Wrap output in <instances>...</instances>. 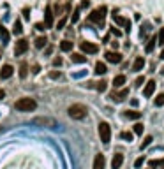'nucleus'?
<instances>
[{
    "label": "nucleus",
    "instance_id": "42",
    "mask_svg": "<svg viewBox=\"0 0 164 169\" xmlns=\"http://www.w3.org/2000/svg\"><path fill=\"white\" fill-rule=\"evenodd\" d=\"M53 65H55V67L62 65V58H55V60H53Z\"/></svg>",
    "mask_w": 164,
    "mask_h": 169
},
{
    "label": "nucleus",
    "instance_id": "26",
    "mask_svg": "<svg viewBox=\"0 0 164 169\" xmlns=\"http://www.w3.org/2000/svg\"><path fill=\"white\" fill-rule=\"evenodd\" d=\"M143 131H145V125H143L141 122L134 123V127H132V132H134L136 136H141V134H143Z\"/></svg>",
    "mask_w": 164,
    "mask_h": 169
},
{
    "label": "nucleus",
    "instance_id": "20",
    "mask_svg": "<svg viewBox=\"0 0 164 169\" xmlns=\"http://www.w3.org/2000/svg\"><path fill=\"white\" fill-rule=\"evenodd\" d=\"M155 44H157V37H150L148 41H146L145 51H146V53H152V51H154V48H155Z\"/></svg>",
    "mask_w": 164,
    "mask_h": 169
},
{
    "label": "nucleus",
    "instance_id": "5",
    "mask_svg": "<svg viewBox=\"0 0 164 169\" xmlns=\"http://www.w3.org/2000/svg\"><path fill=\"white\" fill-rule=\"evenodd\" d=\"M99 137L104 145H109L111 141V127H109L108 122H101L99 123Z\"/></svg>",
    "mask_w": 164,
    "mask_h": 169
},
{
    "label": "nucleus",
    "instance_id": "14",
    "mask_svg": "<svg viewBox=\"0 0 164 169\" xmlns=\"http://www.w3.org/2000/svg\"><path fill=\"white\" fill-rule=\"evenodd\" d=\"M143 67H145V58L143 56H136V60L132 62V71L140 72V71H143Z\"/></svg>",
    "mask_w": 164,
    "mask_h": 169
},
{
    "label": "nucleus",
    "instance_id": "35",
    "mask_svg": "<svg viewBox=\"0 0 164 169\" xmlns=\"http://www.w3.org/2000/svg\"><path fill=\"white\" fill-rule=\"evenodd\" d=\"M143 162H145V157L141 155V157H138V159L134 160V168H136V169H140L141 166H143Z\"/></svg>",
    "mask_w": 164,
    "mask_h": 169
},
{
    "label": "nucleus",
    "instance_id": "22",
    "mask_svg": "<svg viewBox=\"0 0 164 169\" xmlns=\"http://www.w3.org/2000/svg\"><path fill=\"white\" fill-rule=\"evenodd\" d=\"M9 39H11V35H9V32H7V28H0V41H2V44H7L9 42Z\"/></svg>",
    "mask_w": 164,
    "mask_h": 169
},
{
    "label": "nucleus",
    "instance_id": "44",
    "mask_svg": "<svg viewBox=\"0 0 164 169\" xmlns=\"http://www.w3.org/2000/svg\"><path fill=\"white\" fill-rule=\"evenodd\" d=\"M85 74H87L85 71H83V72H76V74H73V77H83Z\"/></svg>",
    "mask_w": 164,
    "mask_h": 169
},
{
    "label": "nucleus",
    "instance_id": "17",
    "mask_svg": "<svg viewBox=\"0 0 164 169\" xmlns=\"http://www.w3.org/2000/svg\"><path fill=\"white\" fill-rule=\"evenodd\" d=\"M124 118H127V120H140V118H141V113L127 109V111H124Z\"/></svg>",
    "mask_w": 164,
    "mask_h": 169
},
{
    "label": "nucleus",
    "instance_id": "4",
    "mask_svg": "<svg viewBox=\"0 0 164 169\" xmlns=\"http://www.w3.org/2000/svg\"><path fill=\"white\" fill-rule=\"evenodd\" d=\"M14 108H16L18 111H34L37 108V102L34 99H30V97H23V99L16 100Z\"/></svg>",
    "mask_w": 164,
    "mask_h": 169
},
{
    "label": "nucleus",
    "instance_id": "21",
    "mask_svg": "<svg viewBox=\"0 0 164 169\" xmlns=\"http://www.w3.org/2000/svg\"><path fill=\"white\" fill-rule=\"evenodd\" d=\"M122 85H125V76L124 74L115 76V79H113V86H115V88H120Z\"/></svg>",
    "mask_w": 164,
    "mask_h": 169
},
{
    "label": "nucleus",
    "instance_id": "45",
    "mask_svg": "<svg viewBox=\"0 0 164 169\" xmlns=\"http://www.w3.org/2000/svg\"><path fill=\"white\" fill-rule=\"evenodd\" d=\"M131 104H132L134 108H138V99H131Z\"/></svg>",
    "mask_w": 164,
    "mask_h": 169
},
{
    "label": "nucleus",
    "instance_id": "19",
    "mask_svg": "<svg viewBox=\"0 0 164 169\" xmlns=\"http://www.w3.org/2000/svg\"><path fill=\"white\" fill-rule=\"evenodd\" d=\"M94 72H95V74H99V76L106 74V72H108L106 63H104V62H97V63H95V71H94Z\"/></svg>",
    "mask_w": 164,
    "mask_h": 169
},
{
    "label": "nucleus",
    "instance_id": "29",
    "mask_svg": "<svg viewBox=\"0 0 164 169\" xmlns=\"http://www.w3.org/2000/svg\"><path fill=\"white\" fill-rule=\"evenodd\" d=\"M132 132H127V131H124V132H120V139H124V141H127V143H131L132 141Z\"/></svg>",
    "mask_w": 164,
    "mask_h": 169
},
{
    "label": "nucleus",
    "instance_id": "31",
    "mask_svg": "<svg viewBox=\"0 0 164 169\" xmlns=\"http://www.w3.org/2000/svg\"><path fill=\"white\" fill-rule=\"evenodd\" d=\"M154 104H155L157 108L164 106V94H159V95H157V97H155V100H154Z\"/></svg>",
    "mask_w": 164,
    "mask_h": 169
},
{
    "label": "nucleus",
    "instance_id": "43",
    "mask_svg": "<svg viewBox=\"0 0 164 169\" xmlns=\"http://www.w3.org/2000/svg\"><path fill=\"white\" fill-rule=\"evenodd\" d=\"M88 5H90V2H88V0H83V2H81V7H79V9H85V7H88Z\"/></svg>",
    "mask_w": 164,
    "mask_h": 169
},
{
    "label": "nucleus",
    "instance_id": "18",
    "mask_svg": "<svg viewBox=\"0 0 164 169\" xmlns=\"http://www.w3.org/2000/svg\"><path fill=\"white\" fill-rule=\"evenodd\" d=\"M73 48H74V42H71L69 39H65V41H62V42H60V49H62L64 53L73 51Z\"/></svg>",
    "mask_w": 164,
    "mask_h": 169
},
{
    "label": "nucleus",
    "instance_id": "25",
    "mask_svg": "<svg viewBox=\"0 0 164 169\" xmlns=\"http://www.w3.org/2000/svg\"><path fill=\"white\" fill-rule=\"evenodd\" d=\"M106 88H108V81L101 79L99 83H95V90H97V92H101V94H102V92H106Z\"/></svg>",
    "mask_w": 164,
    "mask_h": 169
},
{
    "label": "nucleus",
    "instance_id": "41",
    "mask_svg": "<svg viewBox=\"0 0 164 169\" xmlns=\"http://www.w3.org/2000/svg\"><path fill=\"white\" fill-rule=\"evenodd\" d=\"M36 28L42 32V30H46V25H44V23H37V25H36Z\"/></svg>",
    "mask_w": 164,
    "mask_h": 169
},
{
    "label": "nucleus",
    "instance_id": "36",
    "mask_svg": "<svg viewBox=\"0 0 164 169\" xmlns=\"http://www.w3.org/2000/svg\"><path fill=\"white\" fill-rule=\"evenodd\" d=\"M50 77H51V79H60V77H62V72H60V71H51V72H50Z\"/></svg>",
    "mask_w": 164,
    "mask_h": 169
},
{
    "label": "nucleus",
    "instance_id": "8",
    "mask_svg": "<svg viewBox=\"0 0 164 169\" xmlns=\"http://www.w3.org/2000/svg\"><path fill=\"white\" fill-rule=\"evenodd\" d=\"M14 72V67L13 65H9V63H5V65H2V69H0V77L2 79H9L11 76Z\"/></svg>",
    "mask_w": 164,
    "mask_h": 169
},
{
    "label": "nucleus",
    "instance_id": "9",
    "mask_svg": "<svg viewBox=\"0 0 164 169\" xmlns=\"http://www.w3.org/2000/svg\"><path fill=\"white\" fill-rule=\"evenodd\" d=\"M124 164V155L122 153H115L111 159V169H120Z\"/></svg>",
    "mask_w": 164,
    "mask_h": 169
},
{
    "label": "nucleus",
    "instance_id": "2",
    "mask_svg": "<svg viewBox=\"0 0 164 169\" xmlns=\"http://www.w3.org/2000/svg\"><path fill=\"white\" fill-rule=\"evenodd\" d=\"M30 123L36 127H44V129H56L58 127V122L50 116H36V118H32Z\"/></svg>",
    "mask_w": 164,
    "mask_h": 169
},
{
    "label": "nucleus",
    "instance_id": "34",
    "mask_svg": "<svg viewBox=\"0 0 164 169\" xmlns=\"http://www.w3.org/2000/svg\"><path fill=\"white\" fill-rule=\"evenodd\" d=\"M155 166H164V159H161V160H152L148 164V169H154Z\"/></svg>",
    "mask_w": 164,
    "mask_h": 169
},
{
    "label": "nucleus",
    "instance_id": "48",
    "mask_svg": "<svg viewBox=\"0 0 164 169\" xmlns=\"http://www.w3.org/2000/svg\"><path fill=\"white\" fill-rule=\"evenodd\" d=\"M159 58H161V60H164V49H163V53L159 55Z\"/></svg>",
    "mask_w": 164,
    "mask_h": 169
},
{
    "label": "nucleus",
    "instance_id": "16",
    "mask_svg": "<svg viewBox=\"0 0 164 169\" xmlns=\"http://www.w3.org/2000/svg\"><path fill=\"white\" fill-rule=\"evenodd\" d=\"M148 32H152V23H150V21H145V23L141 25V28H140V37L145 39Z\"/></svg>",
    "mask_w": 164,
    "mask_h": 169
},
{
    "label": "nucleus",
    "instance_id": "47",
    "mask_svg": "<svg viewBox=\"0 0 164 169\" xmlns=\"http://www.w3.org/2000/svg\"><path fill=\"white\" fill-rule=\"evenodd\" d=\"M4 97H5V92H4V90H0V100H2Z\"/></svg>",
    "mask_w": 164,
    "mask_h": 169
},
{
    "label": "nucleus",
    "instance_id": "46",
    "mask_svg": "<svg viewBox=\"0 0 164 169\" xmlns=\"http://www.w3.org/2000/svg\"><path fill=\"white\" fill-rule=\"evenodd\" d=\"M39 69H41L39 65H34V71H32V72H34V74H37V72H39Z\"/></svg>",
    "mask_w": 164,
    "mask_h": 169
},
{
    "label": "nucleus",
    "instance_id": "6",
    "mask_svg": "<svg viewBox=\"0 0 164 169\" xmlns=\"http://www.w3.org/2000/svg\"><path fill=\"white\" fill-rule=\"evenodd\" d=\"M79 48H81V51H83V53H87V55H95V53L99 51V46H97V44H94V42H88V41L81 42V44H79Z\"/></svg>",
    "mask_w": 164,
    "mask_h": 169
},
{
    "label": "nucleus",
    "instance_id": "33",
    "mask_svg": "<svg viewBox=\"0 0 164 169\" xmlns=\"http://www.w3.org/2000/svg\"><path fill=\"white\" fill-rule=\"evenodd\" d=\"M152 141H154V137H152V136H146L145 139H143V143H141V150H145V148L150 145V143H152Z\"/></svg>",
    "mask_w": 164,
    "mask_h": 169
},
{
    "label": "nucleus",
    "instance_id": "13",
    "mask_svg": "<svg viewBox=\"0 0 164 169\" xmlns=\"http://www.w3.org/2000/svg\"><path fill=\"white\" fill-rule=\"evenodd\" d=\"M127 95H129V88H124L122 92H113V94L109 95V97H111V99H113L115 102H122V100H124V99H125Z\"/></svg>",
    "mask_w": 164,
    "mask_h": 169
},
{
    "label": "nucleus",
    "instance_id": "32",
    "mask_svg": "<svg viewBox=\"0 0 164 169\" xmlns=\"http://www.w3.org/2000/svg\"><path fill=\"white\" fill-rule=\"evenodd\" d=\"M157 44H159V46H164V27L159 30V34H157Z\"/></svg>",
    "mask_w": 164,
    "mask_h": 169
},
{
    "label": "nucleus",
    "instance_id": "15",
    "mask_svg": "<svg viewBox=\"0 0 164 169\" xmlns=\"http://www.w3.org/2000/svg\"><path fill=\"white\" fill-rule=\"evenodd\" d=\"M104 164H106V160H104V155L102 153H97L95 155V159H94V169H104Z\"/></svg>",
    "mask_w": 164,
    "mask_h": 169
},
{
    "label": "nucleus",
    "instance_id": "38",
    "mask_svg": "<svg viewBox=\"0 0 164 169\" xmlns=\"http://www.w3.org/2000/svg\"><path fill=\"white\" fill-rule=\"evenodd\" d=\"M65 23H67V18L64 16V18L60 19V21H58V25H56V28H58V30H62V28L65 27Z\"/></svg>",
    "mask_w": 164,
    "mask_h": 169
},
{
    "label": "nucleus",
    "instance_id": "7",
    "mask_svg": "<svg viewBox=\"0 0 164 169\" xmlns=\"http://www.w3.org/2000/svg\"><path fill=\"white\" fill-rule=\"evenodd\" d=\"M27 49H28V42H27V39H19L18 42H16V48H14V55L21 56L23 53H27Z\"/></svg>",
    "mask_w": 164,
    "mask_h": 169
},
{
    "label": "nucleus",
    "instance_id": "37",
    "mask_svg": "<svg viewBox=\"0 0 164 169\" xmlns=\"http://www.w3.org/2000/svg\"><path fill=\"white\" fill-rule=\"evenodd\" d=\"M79 11H81V9H79V7H78V9H76V11H74L73 18H71V21H73V23H78V19H79Z\"/></svg>",
    "mask_w": 164,
    "mask_h": 169
},
{
    "label": "nucleus",
    "instance_id": "40",
    "mask_svg": "<svg viewBox=\"0 0 164 169\" xmlns=\"http://www.w3.org/2000/svg\"><path fill=\"white\" fill-rule=\"evenodd\" d=\"M143 83H145V77H143V76H140V77H136V81H134V85H136V86H141Z\"/></svg>",
    "mask_w": 164,
    "mask_h": 169
},
{
    "label": "nucleus",
    "instance_id": "39",
    "mask_svg": "<svg viewBox=\"0 0 164 169\" xmlns=\"http://www.w3.org/2000/svg\"><path fill=\"white\" fill-rule=\"evenodd\" d=\"M111 34H113L115 37H120V35H122V32H120L117 27H111Z\"/></svg>",
    "mask_w": 164,
    "mask_h": 169
},
{
    "label": "nucleus",
    "instance_id": "30",
    "mask_svg": "<svg viewBox=\"0 0 164 169\" xmlns=\"http://www.w3.org/2000/svg\"><path fill=\"white\" fill-rule=\"evenodd\" d=\"M27 74H28V67H27V63H21V67H19V77L25 79Z\"/></svg>",
    "mask_w": 164,
    "mask_h": 169
},
{
    "label": "nucleus",
    "instance_id": "12",
    "mask_svg": "<svg viewBox=\"0 0 164 169\" xmlns=\"http://www.w3.org/2000/svg\"><path fill=\"white\" fill-rule=\"evenodd\" d=\"M44 25H46V28L53 27V11H51L50 5L46 7V13H44Z\"/></svg>",
    "mask_w": 164,
    "mask_h": 169
},
{
    "label": "nucleus",
    "instance_id": "23",
    "mask_svg": "<svg viewBox=\"0 0 164 169\" xmlns=\"http://www.w3.org/2000/svg\"><path fill=\"white\" fill-rule=\"evenodd\" d=\"M71 60H73L74 63H85V62H87V56L79 55V53H73V55H71Z\"/></svg>",
    "mask_w": 164,
    "mask_h": 169
},
{
    "label": "nucleus",
    "instance_id": "28",
    "mask_svg": "<svg viewBox=\"0 0 164 169\" xmlns=\"http://www.w3.org/2000/svg\"><path fill=\"white\" fill-rule=\"evenodd\" d=\"M13 32L16 34V35H21V32H23V27H21V21L16 19L14 21V27H13Z\"/></svg>",
    "mask_w": 164,
    "mask_h": 169
},
{
    "label": "nucleus",
    "instance_id": "27",
    "mask_svg": "<svg viewBox=\"0 0 164 169\" xmlns=\"http://www.w3.org/2000/svg\"><path fill=\"white\" fill-rule=\"evenodd\" d=\"M113 21H115L117 25H120V27H122V25L125 27V25H127V21H129V19L122 18V16H118V14H113Z\"/></svg>",
    "mask_w": 164,
    "mask_h": 169
},
{
    "label": "nucleus",
    "instance_id": "11",
    "mask_svg": "<svg viewBox=\"0 0 164 169\" xmlns=\"http://www.w3.org/2000/svg\"><path fill=\"white\" fill-rule=\"evenodd\" d=\"M106 60L111 62V63H120L122 62V55L120 53H117V51H106Z\"/></svg>",
    "mask_w": 164,
    "mask_h": 169
},
{
    "label": "nucleus",
    "instance_id": "10",
    "mask_svg": "<svg viewBox=\"0 0 164 169\" xmlns=\"http://www.w3.org/2000/svg\"><path fill=\"white\" fill-rule=\"evenodd\" d=\"M155 88H157V83H155L154 79H150V81L146 83L145 90H143V95H145V97H152V95L155 94Z\"/></svg>",
    "mask_w": 164,
    "mask_h": 169
},
{
    "label": "nucleus",
    "instance_id": "24",
    "mask_svg": "<svg viewBox=\"0 0 164 169\" xmlns=\"http://www.w3.org/2000/svg\"><path fill=\"white\" fill-rule=\"evenodd\" d=\"M46 44H48V37H46V35H42V37H37V39H36V48H37V49H42Z\"/></svg>",
    "mask_w": 164,
    "mask_h": 169
},
{
    "label": "nucleus",
    "instance_id": "1",
    "mask_svg": "<svg viewBox=\"0 0 164 169\" xmlns=\"http://www.w3.org/2000/svg\"><path fill=\"white\" fill-rule=\"evenodd\" d=\"M106 13H108V7L106 5H101L97 9H94L88 16V21L90 23H95L99 27H104V18H106Z\"/></svg>",
    "mask_w": 164,
    "mask_h": 169
},
{
    "label": "nucleus",
    "instance_id": "3",
    "mask_svg": "<svg viewBox=\"0 0 164 169\" xmlns=\"http://www.w3.org/2000/svg\"><path fill=\"white\" fill-rule=\"evenodd\" d=\"M69 116L74 118V120H83V118H87V114H88V109H87V106H83V104H73V106H69Z\"/></svg>",
    "mask_w": 164,
    "mask_h": 169
}]
</instances>
